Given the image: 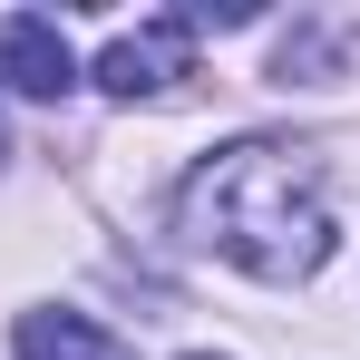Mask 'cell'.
<instances>
[{"mask_svg": "<svg viewBox=\"0 0 360 360\" xmlns=\"http://www.w3.org/2000/svg\"><path fill=\"white\" fill-rule=\"evenodd\" d=\"M176 234L214 263H234L253 283H311L341 243L331 166L292 136H234L214 146L176 195Z\"/></svg>", "mask_w": 360, "mask_h": 360, "instance_id": "cell-1", "label": "cell"}, {"mask_svg": "<svg viewBox=\"0 0 360 360\" xmlns=\"http://www.w3.org/2000/svg\"><path fill=\"white\" fill-rule=\"evenodd\" d=\"M108 98H166L176 78H195V20H176V10H156V20H136V30H117L108 49H98V68H88Z\"/></svg>", "mask_w": 360, "mask_h": 360, "instance_id": "cell-2", "label": "cell"}, {"mask_svg": "<svg viewBox=\"0 0 360 360\" xmlns=\"http://www.w3.org/2000/svg\"><path fill=\"white\" fill-rule=\"evenodd\" d=\"M0 88L10 98H68L78 88V49L59 39V20H39V10L0 20Z\"/></svg>", "mask_w": 360, "mask_h": 360, "instance_id": "cell-3", "label": "cell"}, {"mask_svg": "<svg viewBox=\"0 0 360 360\" xmlns=\"http://www.w3.org/2000/svg\"><path fill=\"white\" fill-rule=\"evenodd\" d=\"M20 360H108V331L88 321V311H59V302H39V311H20Z\"/></svg>", "mask_w": 360, "mask_h": 360, "instance_id": "cell-4", "label": "cell"}, {"mask_svg": "<svg viewBox=\"0 0 360 360\" xmlns=\"http://www.w3.org/2000/svg\"><path fill=\"white\" fill-rule=\"evenodd\" d=\"M195 360H214V351H195Z\"/></svg>", "mask_w": 360, "mask_h": 360, "instance_id": "cell-5", "label": "cell"}]
</instances>
